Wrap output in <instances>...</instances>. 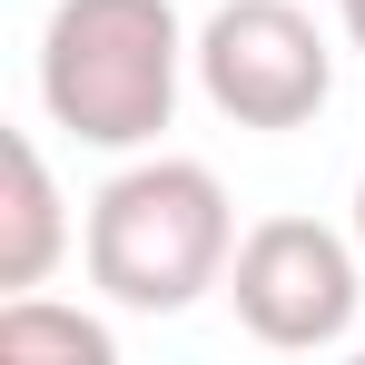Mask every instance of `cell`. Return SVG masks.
Instances as JSON below:
<instances>
[{"label":"cell","mask_w":365,"mask_h":365,"mask_svg":"<svg viewBox=\"0 0 365 365\" xmlns=\"http://www.w3.org/2000/svg\"><path fill=\"white\" fill-rule=\"evenodd\" d=\"M197 89L237 128H306L336 99V40L297 0H227L197 30Z\"/></svg>","instance_id":"4"},{"label":"cell","mask_w":365,"mask_h":365,"mask_svg":"<svg viewBox=\"0 0 365 365\" xmlns=\"http://www.w3.org/2000/svg\"><path fill=\"white\" fill-rule=\"evenodd\" d=\"M89 287L128 316H178L207 287H227V257H237V207L207 158H128L119 178L89 197Z\"/></svg>","instance_id":"1"},{"label":"cell","mask_w":365,"mask_h":365,"mask_svg":"<svg viewBox=\"0 0 365 365\" xmlns=\"http://www.w3.org/2000/svg\"><path fill=\"white\" fill-rule=\"evenodd\" d=\"M197 40L178 30V0H60L40 30V109L79 148H158L178 119V79Z\"/></svg>","instance_id":"2"},{"label":"cell","mask_w":365,"mask_h":365,"mask_svg":"<svg viewBox=\"0 0 365 365\" xmlns=\"http://www.w3.org/2000/svg\"><path fill=\"white\" fill-rule=\"evenodd\" d=\"M336 20H346V40L365 50V0H336Z\"/></svg>","instance_id":"7"},{"label":"cell","mask_w":365,"mask_h":365,"mask_svg":"<svg viewBox=\"0 0 365 365\" xmlns=\"http://www.w3.org/2000/svg\"><path fill=\"white\" fill-rule=\"evenodd\" d=\"M60 257H69L60 178H50L40 138L20 128V138H10V197H0V287H10V297H30V287H50V267H60Z\"/></svg>","instance_id":"5"},{"label":"cell","mask_w":365,"mask_h":365,"mask_svg":"<svg viewBox=\"0 0 365 365\" xmlns=\"http://www.w3.org/2000/svg\"><path fill=\"white\" fill-rule=\"evenodd\" d=\"M356 247H365V178H356Z\"/></svg>","instance_id":"8"},{"label":"cell","mask_w":365,"mask_h":365,"mask_svg":"<svg viewBox=\"0 0 365 365\" xmlns=\"http://www.w3.org/2000/svg\"><path fill=\"white\" fill-rule=\"evenodd\" d=\"M0 356H69V365H109L119 346H109V326L99 316H79V306H50L40 287L30 297L0 306Z\"/></svg>","instance_id":"6"},{"label":"cell","mask_w":365,"mask_h":365,"mask_svg":"<svg viewBox=\"0 0 365 365\" xmlns=\"http://www.w3.org/2000/svg\"><path fill=\"white\" fill-rule=\"evenodd\" d=\"M227 297H237V326L257 346L316 356L365 306V247L326 217H257L227 257Z\"/></svg>","instance_id":"3"}]
</instances>
